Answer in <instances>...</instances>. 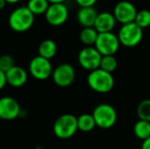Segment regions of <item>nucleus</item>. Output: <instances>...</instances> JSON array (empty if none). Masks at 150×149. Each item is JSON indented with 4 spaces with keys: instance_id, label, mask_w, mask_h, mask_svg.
Wrapping results in <instances>:
<instances>
[{
    "instance_id": "39448f33",
    "label": "nucleus",
    "mask_w": 150,
    "mask_h": 149,
    "mask_svg": "<svg viewBox=\"0 0 150 149\" xmlns=\"http://www.w3.org/2000/svg\"><path fill=\"white\" fill-rule=\"evenodd\" d=\"M120 45L126 47H135L143 38V29H141L135 22L122 25L117 33Z\"/></svg>"
},
{
    "instance_id": "bb28decb",
    "label": "nucleus",
    "mask_w": 150,
    "mask_h": 149,
    "mask_svg": "<svg viewBox=\"0 0 150 149\" xmlns=\"http://www.w3.org/2000/svg\"><path fill=\"white\" fill-rule=\"evenodd\" d=\"M141 149H150V137L143 140L141 144Z\"/></svg>"
},
{
    "instance_id": "c85d7f7f",
    "label": "nucleus",
    "mask_w": 150,
    "mask_h": 149,
    "mask_svg": "<svg viewBox=\"0 0 150 149\" xmlns=\"http://www.w3.org/2000/svg\"><path fill=\"white\" fill-rule=\"evenodd\" d=\"M5 1L7 2V4H16L22 0H5Z\"/></svg>"
},
{
    "instance_id": "c756f323",
    "label": "nucleus",
    "mask_w": 150,
    "mask_h": 149,
    "mask_svg": "<svg viewBox=\"0 0 150 149\" xmlns=\"http://www.w3.org/2000/svg\"><path fill=\"white\" fill-rule=\"evenodd\" d=\"M50 3H63L65 0H48Z\"/></svg>"
},
{
    "instance_id": "f8f14e48",
    "label": "nucleus",
    "mask_w": 150,
    "mask_h": 149,
    "mask_svg": "<svg viewBox=\"0 0 150 149\" xmlns=\"http://www.w3.org/2000/svg\"><path fill=\"white\" fill-rule=\"evenodd\" d=\"M22 108L16 98L3 96L0 98V119L3 121H13L20 117Z\"/></svg>"
},
{
    "instance_id": "5701e85b",
    "label": "nucleus",
    "mask_w": 150,
    "mask_h": 149,
    "mask_svg": "<svg viewBox=\"0 0 150 149\" xmlns=\"http://www.w3.org/2000/svg\"><path fill=\"white\" fill-rule=\"evenodd\" d=\"M135 23L141 29H146L150 26V11L148 9H141L137 12Z\"/></svg>"
},
{
    "instance_id": "0eeeda50",
    "label": "nucleus",
    "mask_w": 150,
    "mask_h": 149,
    "mask_svg": "<svg viewBox=\"0 0 150 149\" xmlns=\"http://www.w3.org/2000/svg\"><path fill=\"white\" fill-rule=\"evenodd\" d=\"M120 40L117 34L112 32L99 33L95 43V48L100 52L102 56L115 55L120 48Z\"/></svg>"
},
{
    "instance_id": "f257e3e1",
    "label": "nucleus",
    "mask_w": 150,
    "mask_h": 149,
    "mask_svg": "<svg viewBox=\"0 0 150 149\" xmlns=\"http://www.w3.org/2000/svg\"><path fill=\"white\" fill-rule=\"evenodd\" d=\"M35 22V14L25 6H18L10 12L8 16V26L16 33L27 32L33 27Z\"/></svg>"
},
{
    "instance_id": "aec40b11",
    "label": "nucleus",
    "mask_w": 150,
    "mask_h": 149,
    "mask_svg": "<svg viewBox=\"0 0 150 149\" xmlns=\"http://www.w3.org/2000/svg\"><path fill=\"white\" fill-rule=\"evenodd\" d=\"M50 5V2L48 0H29L27 3V7L33 12L35 16H41L45 14L48 7Z\"/></svg>"
},
{
    "instance_id": "ddd939ff",
    "label": "nucleus",
    "mask_w": 150,
    "mask_h": 149,
    "mask_svg": "<svg viewBox=\"0 0 150 149\" xmlns=\"http://www.w3.org/2000/svg\"><path fill=\"white\" fill-rule=\"evenodd\" d=\"M5 75L7 85L13 88L23 87L28 81V72L22 66H18L16 64L12 68H10L8 72H6Z\"/></svg>"
},
{
    "instance_id": "9b49d317",
    "label": "nucleus",
    "mask_w": 150,
    "mask_h": 149,
    "mask_svg": "<svg viewBox=\"0 0 150 149\" xmlns=\"http://www.w3.org/2000/svg\"><path fill=\"white\" fill-rule=\"evenodd\" d=\"M137 12L138 10L132 2L128 1V0H122L115 5L112 13L117 22H119L122 25H126L129 23L135 22Z\"/></svg>"
},
{
    "instance_id": "423d86ee",
    "label": "nucleus",
    "mask_w": 150,
    "mask_h": 149,
    "mask_svg": "<svg viewBox=\"0 0 150 149\" xmlns=\"http://www.w3.org/2000/svg\"><path fill=\"white\" fill-rule=\"evenodd\" d=\"M29 73L34 79L44 81L50 78L53 73L52 64L49 59L37 55L31 59L29 64Z\"/></svg>"
},
{
    "instance_id": "f03ea898",
    "label": "nucleus",
    "mask_w": 150,
    "mask_h": 149,
    "mask_svg": "<svg viewBox=\"0 0 150 149\" xmlns=\"http://www.w3.org/2000/svg\"><path fill=\"white\" fill-rule=\"evenodd\" d=\"M87 83L88 86L96 93L105 94L112 90L115 86V79L111 73L99 68L89 73Z\"/></svg>"
},
{
    "instance_id": "4468645a",
    "label": "nucleus",
    "mask_w": 150,
    "mask_h": 149,
    "mask_svg": "<svg viewBox=\"0 0 150 149\" xmlns=\"http://www.w3.org/2000/svg\"><path fill=\"white\" fill-rule=\"evenodd\" d=\"M115 24H117V20H115L113 13L103 11L98 13V16H97L94 28L96 29L98 33H108L112 32Z\"/></svg>"
},
{
    "instance_id": "6e6552de",
    "label": "nucleus",
    "mask_w": 150,
    "mask_h": 149,
    "mask_svg": "<svg viewBox=\"0 0 150 149\" xmlns=\"http://www.w3.org/2000/svg\"><path fill=\"white\" fill-rule=\"evenodd\" d=\"M102 55L95 48V46H85L78 55L79 64L86 71L92 72L100 68Z\"/></svg>"
},
{
    "instance_id": "7ed1b4c3",
    "label": "nucleus",
    "mask_w": 150,
    "mask_h": 149,
    "mask_svg": "<svg viewBox=\"0 0 150 149\" xmlns=\"http://www.w3.org/2000/svg\"><path fill=\"white\" fill-rule=\"evenodd\" d=\"M53 133L59 139H69L71 138L79 129H78V117L71 113L61 114L55 119L53 124Z\"/></svg>"
},
{
    "instance_id": "a211bd4d",
    "label": "nucleus",
    "mask_w": 150,
    "mask_h": 149,
    "mask_svg": "<svg viewBox=\"0 0 150 149\" xmlns=\"http://www.w3.org/2000/svg\"><path fill=\"white\" fill-rule=\"evenodd\" d=\"M96 127L92 113H82L78 117V129L81 132H91Z\"/></svg>"
},
{
    "instance_id": "412c9836",
    "label": "nucleus",
    "mask_w": 150,
    "mask_h": 149,
    "mask_svg": "<svg viewBox=\"0 0 150 149\" xmlns=\"http://www.w3.org/2000/svg\"><path fill=\"white\" fill-rule=\"evenodd\" d=\"M117 68V60L115 55H104L101 58L100 68L112 74Z\"/></svg>"
},
{
    "instance_id": "9d476101",
    "label": "nucleus",
    "mask_w": 150,
    "mask_h": 149,
    "mask_svg": "<svg viewBox=\"0 0 150 149\" xmlns=\"http://www.w3.org/2000/svg\"><path fill=\"white\" fill-rule=\"evenodd\" d=\"M45 20L50 26H62L69 18V8L64 3H50L45 12Z\"/></svg>"
},
{
    "instance_id": "a878e982",
    "label": "nucleus",
    "mask_w": 150,
    "mask_h": 149,
    "mask_svg": "<svg viewBox=\"0 0 150 149\" xmlns=\"http://www.w3.org/2000/svg\"><path fill=\"white\" fill-rule=\"evenodd\" d=\"M7 82H6V75L3 71L0 70V90H2L6 86Z\"/></svg>"
},
{
    "instance_id": "2eb2a0df",
    "label": "nucleus",
    "mask_w": 150,
    "mask_h": 149,
    "mask_svg": "<svg viewBox=\"0 0 150 149\" xmlns=\"http://www.w3.org/2000/svg\"><path fill=\"white\" fill-rule=\"evenodd\" d=\"M97 16H98V12L96 11L94 6L80 7V9L77 12V20L83 28L94 27Z\"/></svg>"
},
{
    "instance_id": "cd10ccee",
    "label": "nucleus",
    "mask_w": 150,
    "mask_h": 149,
    "mask_svg": "<svg viewBox=\"0 0 150 149\" xmlns=\"http://www.w3.org/2000/svg\"><path fill=\"white\" fill-rule=\"evenodd\" d=\"M6 4H7V2H6L5 0H0V11L5 8Z\"/></svg>"
},
{
    "instance_id": "b1692460",
    "label": "nucleus",
    "mask_w": 150,
    "mask_h": 149,
    "mask_svg": "<svg viewBox=\"0 0 150 149\" xmlns=\"http://www.w3.org/2000/svg\"><path fill=\"white\" fill-rule=\"evenodd\" d=\"M16 66V59L10 54H2L0 55V70L4 73L8 72L10 68Z\"/></svg>"
},
{
    "instance_id": "f3484780",
    "label": "nucleus",
    "mask_w": 150,
    "mask_h": 149,
    "mask_svg": "<svg viewBox=\"0 0 150 149\" xmlns=\"http://www.w3.org/2000/svg\"><path fill=\"white\" fill-rule=\"evenodd\" d=\"M99 33L94 27L83 28L80 32V41L85 46H94Z\"/></svg>"
},
{
    "instance_id": "6ab92c4d",
    "label": "nucleus",
    "mask_w": 150,
    "mask_h": 149,
    "mask_svg": "<svg viewBox=\"0 0 150 149\" xmlns=\"http://www.w3.org/2000/svg\"><path fill=\"white\" fill-rule=\"evenodd\" d=\"M135 136L140 140H145L150 137V121L139 119L136 121L133 128Z\"/></svg>"
},
{
    "instance_id": "20e7f679",
    "label": "nucleus",
    "mask_w": 150,
    "mask_h": 149,
    "mask_svg": "<svg viewBox=\"0 0 150 149\" xmlns=\"http://www.w3.org/2000/svg\"><path fill=\"white\" fill-rule=\"evenodd\" d=\"M92 115L96 123V127L101 129H109L117 123V113L112 105L108 103H100L94 108Z\"/></svg>"
},
{
    "instance_id": "4be33fe9",
    "label": "nucleus",
    "mask_w": 150,
    "mask_h": 149,
    "mask_svg": "<svg viewBox=\"0 0 150 149\" xmlns=\"http://www.w3.org/2000/svg\"><path fill=\"white\" fill-rule=\"evenodd\" d=\"M137 114L139 119L150 121V99H144L138 104Z\"/></svg>"
},
{
    "instance_id": "1a4fd4ad",
    "label": "nucleus",
    "mask_w": 150,
    "mask_h": 149,
    "mask_svg": "<svg viewBox=\"0 0 150 149\" xmlns=\"http://www.w3.org/2000/svg\"><path fill=\"white\" fill-rule=\"evenodd\" d=\"M54 84L58 87L65 88L74 83L76 78V71L69 64H60L53 68L51 76Z\"/></svg>"
},
{
    "instance_id": "dca6fc26",
    "label": "nucleus",
    "mask_w": 150,
    "mask_h": 149,
    "mask_svg": "<svg viewBox=\"0 0 150 149\" xmlns=\"http://www.w3.org/2000/svg\"><path fill=\"white\" fill-rule=\"evenodd\" d=\"M56 52H57V45L54 40L45 39L39 44L38 55L42 56V57L50 60L56 55Z\"/></svg>"
},
{
    "instance_id": "393cba45",
    "label": "nucleus",
    "mask_w": 150,
    "mask_h": 149,
    "mask_svg": "<svg viewBox=\"0 0 150 149\" xmlns=\"http://www.w3.org/2000/svg\"><path fill=\"white\" fill-rule=\"evenodd\" d=\"M75 1L80 7H90L95 5L97 0H75Z\"/></svg>"
}]
</instances>
